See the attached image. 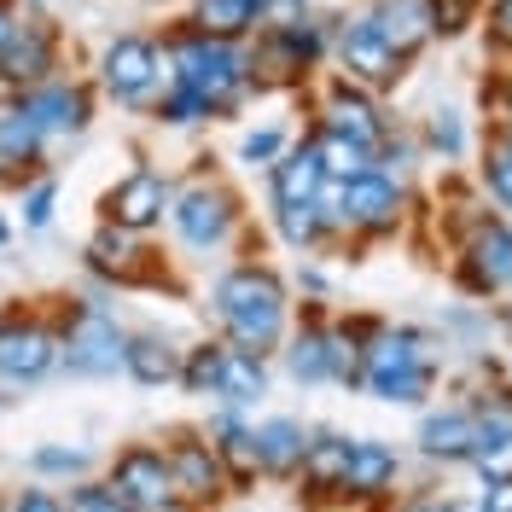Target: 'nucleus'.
Returning <instances> with one entry per match:
<instances>
[{
    "label": "nucleus",
    "instance_id": "nucleus-46",
    "mask_svg": "<svg viewBox=\"0 0 512 512\" xmlns=\"http://www.w3.org/2000/svg\"><path fill=\"white\" fill-rule=\"evenodd\" d=\"M6 245H12V222H6V216H0V251H6Z\"/></svg>",
    "mask_w": 512,
    "mask_h": 512
},
{
    "label": "nucleus",
    "instance_id": "nucleus-23",
    "mask_svg": "<svg viewBox=\"0 0 512 512\" xmlns=\"http://www.w3.org/2000/svg\"><path fill=\"white\" fill-rule=\"evenodd\" d=\"M355 12H361V18H367L408 64L437 41V30H431V6H425V0H361Z\"/></svg>",
    "mask_w": 512,
    "mask_h": 512
},
{
    "label": "nucleus",
    "instance_id": "nucleus-42",
    "mask_svg": "<svg viewBox=\"0 0 512 512\" xmlns=\"http://www.w3.org/2000/svg\"><path fill=\"white\" fill-rule=\"evenodd\" d=\"M396 512H466V507H460L454 495H408Z\"/></svg>",
    "mask_w": 512,
    "mask_h": 512
},
{
    "label": "nucleus",
    "instance_id": "nucleus-2",
    "mask_svg": "<svg viewBox=\"0 0 512 512\" xmlns=\"http://www.w3.org/2000/svg\"><path fill=\"white\" fill-rule=\"evenodd\" d=\"M163 59H169V82H181L210 105V123L239 117L251 105V59H245V41H222V35H204L198 24L175 18L158 35Z\"/></svg>",
    "mask_w": 512,
    "mask_h": 512
},
{
    "label": "nucleus",
    "instance_id": "nucleus-10",
    "mask_svg": "<svg viewBox=\"0 0 512 512\" xmlns=\"http://www.w3.org/2000/svg\"><path fill=\"white\" fill-rule=\"evenodd\" d=\"M105 489L134 512H181V495H175V472H169L163 443H123L105 460Z\"/></svg>",
    "mask_w": 512,
    "mask_h": 512
},
{
    "label": "nucleus",
    "instance_id": "nucleus-36",
    "mask_svg": "<svg viewBox=\"0 0 512 512\" xmlns=\"http://www.w3.org/2000/svg\"><path fill=\"white\" fill-rule=\"evenodd\" d=\"M286 146H291V128L286 123L245 128V134H239V163H245V169H268V163L280 158Z\"/></svg>",
    "mask_w": 512,
    "mask_h": 512
},
{
    "label": "nucleus",
    "instance_id": "nucleus-33",
    "mask_svg": "<svg viewBox=\"0 0 512 512\" xmlns=\"http://www.w3.org/2000/svg\"><path fill=\"white\" fill-rule=\"evenodd\" d=\"M30 478L35 483H76V478H94V454L76 443H41L30 448Z\"/></svg>",
    "mask_w": 512,
    "mask_h": 512
},
{
    "label": "nucleus",
    "instance_id": "nucleus-48",
    "mask_svg": "<svg viewBox=\"0 0 512 512\" xmlns=\"http://www.w3.org/2000/svg\"><path fill=\"white\" fill-rule=\"evenodd\" d=\"M460 6H466V12H478V6H489V0H460Z\"/></svg>",
    "mask_w": 512,
    "mask_h": 512
},
{
    "label": "nucleus",
    "instance_id": "nucleus-41",
    "mask_svg": "<svg viewBox=\"0 0 512 512\" xmlns=\"http://www.w3.org/2000/svg\"><path fill=\"white\" fill-rule=\"evenodd\" d=\"M478 512H512V478H483Z\"/></svg>",
    "mask_w": 512,
    "mask_h": 512
},
{
    "label": "nucleus",
    "instance_id": "nucleus-24",
    "mask_svg": "<svg viewBox=\"0 0 512 512\" xmlns=\"http://www.w3.org/2000/svg\"><path fill=\"white\" fill-rule=\"evenodd\" d=\"M344 466H350V437L344 431H309V448H303V472H297V495L309 507H326L338 501V483H344Z\"/></svg>",
    "mask_w": 512,
    "mask_h": 512
},
{
    "label": "nucleus",
    "instance_id": "nucleus-45",
    "mask_svg": "<svg viewBox=\"0 0 512 512\" xmlns=\"http://www.w3.org/2000/svg\"><path fill=\"white\" fill-rule=\"evenodd\" d=\"M18 12H24V6H18V0H0V35L12 30V18H18Z\"/></svg>",
    "mask_w": 512,
    "mask_h": 512
},
{
    "label": "nucleus",
    "instance_id": "nucleus-29",
    "mask_svg": "<svg viewBox=\"0 0 512 512\" xmlns=\"http://www.w3.org/2000/svg\"><path fill=\"white\" fill-rule=\"evenodd\" d=\"M262 181H268V210H274V204H309V198H320L326 169H320V158H315V140L286 146L280 158L262 169Z\"/></svg>",
    "mask_w": 512,
    "mask_h": 512
},
{
    "label": "nucleus",
    "instance_id": "nucleus-14",
    "mask_svg": "<svg viewBox=\"0 0 512 512\" xmlns=\"http://www.w3.org/2000/svg\"><path fill=\"white\" fill-rule=\"evenodd\" d=\"M338 210H344L350 239H367L373 245V239H390L402 227V216H408V187L373 163V169H361L350 181H338Z\"/></svg>",
    "mask_w": 512,
    "mask_h": 512
},
{
    "label": "nucleus",
    "instance_id": "nucleus-37",
    "mask_svg": "<svg viewBox=\"0 0 512 512\" xmlns=\"http://www.w3.org/2000/svg\"><path fill=\"white\" fill-rule=\"evenodd\" d=\"M53 210H59V175H35L24 187V227L30 233H47L53 227Z\"/></svg>",
    "mask_w": 512,
    "mask_h": 512
},
{
    "label": "nucleus",
    "instance_id": "nucleus-39",
    "mask_svg": "<svg viewBox=\"0 0 512 512\" xmlns=\"http://www.w3.org/2000/svg\"><path fill=\"white\" fill-rule=\"evenodd\" d=\"M6 512H70V501H64L53 483H30V489H12L6 495Z\"/></svg>",
    "mask_w": 512,
    "mask_h": 512
},
{
    "label": "nucleus",
    "instance_id": "nucleus-30",
    "mask_svg": "<svg viewBox=\"0 0 512 512\" xmlns=\"http://www.w3.org/2000/svg\"><path fill=\"white\" fill-rule=\"evenodd\" d=\"M262 396H268V361L227 344L222 373H216V402H227V408H256Z\"/></svg>",
    "mask_w": 512,
    "mask_h": 512
},
{
    "label": "nucleus",
    "instance_id": "nucleus-21",
    "mask_svg": "<svg viewBox=\"0 0 512 512\" xmlns=\"http://www.w3.org/2000/svg\"><path fill=\"white\" fill-rule=\"evenodd\" d=\"M396 483H402V454L384 437H350V466L338 483V501L344 507H379L396 495Z\"/></svg>",
    "mask_w": 512,
    "mask_h": 512
},
{
    "label": "nucleus",
    "instance_id": "nucleus-19",
    "mask_svg": "<svg viewBox=\"0 0 512 512\" xmlns=\"http://www.w3.org/2000/svg\"><path fill=\"white\" fill-rule=\"evenodd\" d=\"M35 175H53V140L6 99L0 105V192H24Z\"/></svg>",
    "mask_w": 512,
    "mask_h": 512
},
{
    "label": "nucleus",
    "instance_id": "nucleus-11",
    "mask_svg": "<svg viewBox=\"0 0 512 512\" xmlns=\"http://www.w3.org/2000/svg\"><path fill=\"white\" fill-rule=\"evenodd\" d=\"M332 64H338V76L361 82L367 94H390V88L408 76V59H402L361 12H344V18L332 24Z\"/></svg>",
    "mask_w": 512,
    "mask_h": 512
},
{
    "label": "nucleus",
    "instance_id": "nucleus-32",
    "mask_svg": "<svg viewBox=\"0 0 512 512\" xmlns=\"http://www.w3.org/2000/svg\"><path fill=\"white\" fill-rule=\"evenodd\" d=\"M309 140H315V158H320V169H326V181H350L361 169H373V146H361V140L338 134V128L315 123Z\"/></svg>",
    "mask_w": 512,
    "mask_h": 512
},
{
    "label": "nucleus",
    "instance_id": "nucleus-40",
    "mask_svg": "<svg viewBox=\"0 0 512 512\" xmlns=\"http://www.w3.org/2000/svg\"><path fill=\"white\" fill-rule=\"evenodd\" d=\"M309 12H315V0H262L256 30H286V24H303Z\"/></svg>",
    "mask_w": 512,
    "mask_h": 512
},
{
    "label": "nucleus",
    "instance_id": "nucleus-26",
    "mask_svg": "<svg viewBox=\"0 0 512 512\" xmlns=\"http://www.w3.org/2000/svg\"><path fill=\"white\" fill-rule=\"evenodd\" d=\"M256 431V460H262V483H297L303 472V448H309V425L291 414H268L251 425Z\"/></svg>",
    "mask_w": 512,
    "mask_h": 512
},
{
    "label": "nucleus",
    "instance_id": "nucleus-22",
    "mask_svg": "<svg viewBox=\"0 0 512 512\" xmlns=\"http://www.w3.org/2000/svg\"><path fill=\"white\" fill-rule=\"evenodd\" d=\"M204 437H210L216 460H222L227 489L233 495H251L256 483H262V460H256V431H251V419H245V408L216 402V414L204 419Z\"/></svg>",
    "mask_w": 512,
    "mask_h": 512
},
{
    "label": "nucleus",
    "instance_id": "nucleus-20",
    "mask_svg": "<svg viewBox=\"0 0 512 512\" xmlns=\"http://www.w3.org/2000/svg\"><path fill=\"white\" fill-rule=\"evenodd\" d=\"M320 123L338 128V134H350V140H361V146H373L379 152V140L390 134V111L379 105V94H367L361 82H350V76H326V94H320Z\"/></svg>",
    "mask_w": 512,
    "mask_h": 512
},
{
    "label": "nucleus",
    "instance_id": "nucleus-44",
    "mask_svg": "<svg viewBox=\"0 0 512 512\" xmlns=\"http://www.w3.org/2000/svg\"><path fill=\"white\" fill-rule=\"evenodd\" d=\"M297 291H303V297H309V303H326V274H320V268H303V274H297Z\"/></svg>",
    "mask_w": 512,
    "mask_h": 512
},
{
    "label": "nucleus",
    "instance_id": "nucleus-47",
    "mask_svg": "<svg viewBox=\"0 0 512 512\" xmlns=\"http://www.w3.org/2000/svg\"><path fill=\"white\" fill-rule=\"evenodd\" d=\"M501 146H507V152H512V117H507V123H501Z\"/></svg>",
    "mask_w": 512,
    "mask_h": 512
},
{
    "label": "nucleus",
    "instance_id": "nucleus-16",
    "mask_svg": "<svg viewBox=\"0 0 512 512\" xmlns=\"http://www.w3.org/2000/svg\"><path fill=\"white\" fill-rule=\"evenodd\" d=\"M280 367L297 384H338V338H332V315L326 303H303L291 309V332L280 344Z\"/></svg>",
    "mask_w": 512,
    "mask_h": 512
},
{
    "label": "nucleus",
    "instance_id": "nucleus-15",
    "mask_svg": "<svg viewBox=\"0 0 512 512\" xmlns=\"http://www.w3.org/2000/svg\"><path fill=\"white\" fill-rule=\"evenodd\" d=\"M24 117L41 123L47 140H82L99 117V88L88 76H53L41 88H24V94H6Z\"/></svg>",
    "mask_w": 512,
    "mask_h": 512
},
{
    "label": "nucleus",
    "instance_id": "nucleus-50",
    "mask_svg": "<svg viewBox=\"0 0 512 512\" xmlns=\"http://www.w3.org/2000/svg\"><path fill=\"white\" fill-rule=\"evenodd\" d=\"M0 512H6V495H0Z\"/></svg>",
    "mask_w": 512,
    "mask_h": 512
},
{
    "label": "nucleus",
    "instance_id": "nucleus-25",
    "mask_svg": "<svg viewBox=\"0 0 512 512\" xmlns=\"http://www.w3.org/2000/svg\"><path fill=\"white\" fill-rule=\"evenodd\" d=\"M419 454L431 460V466H472V448H478V431H472V414H466V402H454V408H425L419 414Z\"/></svg>",
    "mask_w": 512,
    "mask_h": 512
},
{
    "label": "nucleus",
    "instance_id": "nucleus-9",
    "mask_svg": "<svg viewBox=\"0 0 512 512\" xmlns=\"http://www.w3.org/2000/svg\"><path fill=\"white\" fill-rule=\"evenodd\" d=\"M53 76H64V30L53 12L24 6L12 18V30L0 35V88L24 94V88H41Z\"/></svg>",
    "mask_w": 512,
    "mask_h": 512
},
{
    "label": "nucleus",
    "instance_id": "nucleus-17",
    "mask_svg": "<svg viewBox=\"0 0 512 512\" xmlns=\"http://www.w3.org/2000/svg\"><path fill=\"white\" fill-rule=\"evenodd\" d=\"M454 286L466 297L489 303L495 291H512V222L483 216L466 239V251L454 256Z\"/></svg>",
    "mask_w": 512,
    "mask_h": 512
},
{
    "label": "nucleus",
    "instance_id": "nucleus-1",
    "mask_svg": "<svg viewBox=\"0 0 512 512\" xmlns=\"http://www.w3.org/2000/svg\"><path fill=\"white\" fill-rule=\"evenodd\" d=\"M291 309L297 303H291L286 274L274 262H262V256H239V262H227L222 274L210 280L216 338L233 344V350H245V355L274 361L280 344H286V332H291Z\"/></svg>",
    "mask_w": 512,
    "mask_h": 512
},
{
    "label": "nucleus",
    "instance_id": "nucleus-28",
    "mask_svg": "<svg viewBox=\"0 0 512 512\" xmlns=\"http://www.w3.org/2000/svg\"><path fill=\"white\" fill-rule=\"evenodd\" d=\"M181 373V344L158 332V326H140V332H128L123 344V379H134L140 390H163V384H175Z\"/></svg>",
    "mask_w": 512,
    "mask_h": 512
},
{
    "label": "nucleus",
    "instance_id": "nucleus-5",
    "mask_svg": "<svg viewBox=\"0 0 512 512\" xmlns=\"http://www.w3.org/2000/svg\"><path fill=\"white\" fill-rule=\"evenodd\" d=\"M94 88L111 105H123L134 117H146L158 94L169 88V59H163V41L152 30H123L111 35L105 47H99L94 59Z\"/></svg>",
    "mask_w": 512,
    "mask_h": 512
},
{
    "label": "nucleus",
    "instance_id": "nucleus-13",
    "mask_svg": "<svg viewBox=\"0 0 512 512\" xmlns=\"http://www.w3.org/2000/svg\"><path fill=\"white\" fill-rule=\"evenodd\" d=\"M163 454H169V472H175L181 512H216L227 495H233L222 460H216V448L204 437V425H175L169 443H163Z\"/></svg>",
    "mask_w": 512,
    "mask_h": 512
},
{
    "label": "nucleus",
    "instance_id": "nucleus-35",
    "mask_svg": "<svg viewBox=\"0 0 512 512\" xmlns=\"http://www.w3.org/2000/svg\"><path fill=\"white\" fill-rule=\"evenodd\" d=\"M431 158L443 163H460L466 158V123H460V111H431L425 117V140H419Z\"/></svg>",
    "mask_w": 512,
    "mask_h": 512
},
{
    "label": "nucleus",
    "instance_id": "nucleus-27",
    "mask_svg": "<svg viewBox=\"0 0 512 512\" xmlns=\"http://www.w3.org/2000/svg\"><path fill=\"white\" fill-rule=\"evenodd\" d=\"M361 390L379 396L390 408H425L437 396V355H419V361H396V367H367Z\"/></svg>",
    "mask_w": 512,
    "mask_h": 512
},
{
    "label": "nucleus",
    "instance_id": "nucleus-43",
    "mask_svg": "<svg viewBox=\"0 0 512 512\" xmlns=\"http://www.w3.org/2000/svg\"><path fill=\"white\" fill-rule=\"evenodd\" d=\"M489 35L512 47V0H489Z\"/></svg>",
    "mask_w": 512,
    "mask_h": 512
},
{
    "label": "nucleus",
    "instance_id": "nucleus-34",
    "mask_svg": "<svg viewBox=\"0 0 512 512\" xmlns=\"http://www.w3.org/2000/svg\"><path fill=\"white\" fill-rule=\"evenodd\" d=\"M222 338H198V344H187L181 350V373H175V384L187 390V396H204V402H216V373H222Z\"/></svg>",
    "mask_w": 512,
    "mask_h": 512
},
{
    "label": "nucleus",
    "instance_id": "nucleus-18",
    "mask_svg": "<svg viewBox=\"0 0 512 512\" xmlns=\"http://www.w3.org/2000/svg\"><path fill=\"white\" fill-rule=\"evenodd\" d=\"M466 414H472V431H478V448H472L478 478H512V384L472 390Z\"/></svg>",
    "mask_w": 512,
    "mask_h": 512
},
{
    "label": "nucleus",
    "instance_id": "nucleus-31",
    "mask_svg": "<svg viewBox=\"0 0 512 512\" xmlns=\"http://www.w3.org/2000/svg\"><path fill=\"white\" fill-rule=\"evenodd\" d=\"M256 12H262V0H192L187 24H198L204 35H222V41H251Z\"/></svg>",
    "mask_w": 512,
    "mask_h": 512
},
{
    "label": "nucleus",
    "instance_id": "nucleus-3",
    "mask_svg": "<svg viewBox=\"0 0 512 512\" xmlns=\"http://www.w3.org/2000/svg\"><path fill=\"white\" fill-rule=\"evenodd\" d=\"M169 233L187 256H216L227 251L233 239L251 233V216H245V192L233 187L227 175H192V181H175V198H169Z\"/></svg>",
    "mask_w": 512,
    "mask_h": 512
},
{
    "label": "nucleus",
    "instance_id": "nucleus-8",
    "mask_svg": "<svg viewBox=\"0 0 512 512\" xmlns=\"http://www.w3.org/2000/svg\"><path fill=\"white\" fill-rule=\"evenodd\" d=\"M82 268L94 274L99 286H111V291H181L175 286V274H169V262H163L140 233L111 227V222H99L94 233H88V245H82Z\"/></svg>",
    "mask_w": 512,
    "mask_h": 512
},
{
    "label": "nucleus",
    "instance_id": "nucleus-49",
    "mask_svg": "<svg viewBox=\"0 0 512 512\" xmlns=\"http://www.w3.org/2000/svg\"><path fill=\"white\" fill-rule=\"evenodd\" d=\"M507 99H512V70H507Z\"/></svg>",
    "mask_w": 512,
    "mask_h": 512
},
{
    "label": "nucleus",
    "instance_id": "nucleus-7",
    "mask_svg": "<svg viewBox=\"0 0 512 512\" xmlns=\"http://www.w3.org/2000/svg\"><path fill=\"white\" fill-rule=\"evenodd\" d=\"M59 373V320L41 303L0 309V390H35Z\"/></svg>",
    "mask_w": 512,
    "mask_h": 512
},
{
    "label": "nucleus",
    "instance_id": "nucleus-6",
    "mask_svg": "<svg viewBox=\"0 0 512 512\" xmlns=\"http://www.w3.org/2000/svg\"><path fill=\"white\" fill-rule=\"evenodd\" d=\"M128 326L105 297H76L59 315V373L70 379H117Z\"/></svg>",
    "mask_w": 512,
    "mask_h": 512
},
{
    "label": "nucleus",
    "instance_id": "nucleus-12",
    "mask_svg": "<svg viewBox=\"0 0 512 512\" xmlns=\"http://www.w3.org/2000/svg\"><path fill=\"white\" fill-rule=\"evenodd\" d=\"M169 198H175V175H163L158 163H134L128 175H117L99 192V222L128 227V233H158L169 222Z\"/></svg>",
    "mask_w": 512,
    "mask_h": 512
},
{
    "label": "nucleus",
    "instance_id": "nucleus-4",
    "mask_svg": "<svg viewBox=\"0 0 512 512\" xmlns=\"http://www.w3.org/2000/svg\"><path fill=\"white\" fill-rule=\"evenodd\" d=\"M332 24H338V18L309 12L303 24H286V30H256L251 41H245L251 94H286V88L315 82L320 64H332Z\"/></svg>",
    "mask_w": 512,
    "mask_h": 512
},
{
    "label": "nucleus",
    "instance_id": "nucleus-38",
    "mask_svg": "<svg viewBox=\"0 0 512 512\" xmlns=\"http://www.w3.org/2000/svg\"><path fill=\"white\" fill-rule=\"evenodd\" d=\"M478 181H483V192H489V204H495V210H512V152H507V146H489Z\"/></svg>",
    "mask_w": 512,
    "mask_h": 512
}]
</instances>
